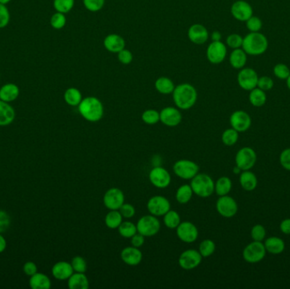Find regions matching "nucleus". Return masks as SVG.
Masks as SVG:
<instances>
[{
	"label": "nucleus",
	"instance_id": "1",
	"mask_svg": "<svg viewBox=\"0 0 290 289\" xmlns=\"http://www.w3.org/2000/svg\"><path fill=\"white\" fill-rule=\"evenodd\" d=\"M172 94L176 106L180 110H189L197 101V90L189 83H182L176 86Z\"/></svg>",
	"mask_w": 290,
	"mask_h": 289
},
{
	"label": "nucleus",
	"instance_id": "2",
	"mask_svg": "<svg viewBox=\"0 0 290 289\" xmlns=\"http://www.w3.org/2000/svg\"><path fill=\"white\" fill-rule=\"evenodd\" d=\"M77 107L80 115L89 122H97L104 116V105L99 98L93 96L82 98Z\"/></svg>",
	"mask_w": 290,
	"mask_h": 289
},
{
	"label": "nucleus",
	"instance_id": "3",
	"mask_svg": "<svg viewBox=\"0 0 290 289\" xmlns=\"http://www.w3.org/2000/svg\"><path fill=\"white\" fill-rule=\"evenodd\" d=\"M268 48V38L259 31L247 34L243 39L242 48L250 55H261L265 53Z\"/></svg>",
	"mask_w": 290,
	"mask_h": 289
},
{
	"label": "nucleus",
	"instance_id": "4",
	"mask_svg": "<svg viewBox=\"0 0 290 289\" xmlns=\"http://www.w3.org/2000/svg\"><path fill=\"white\" fill-rule=\"evenodd\" d=\"M194 194L200 198H208L215 192V183L212 177L206 173H198L190 183Z\"/></svg>",
	"mask_w": 290,
	"mask_h": 289
},
{
	"label": "nucleus",
	"instance_id": "5",
	"mask_svg": "<svg viewBox=\"0 0 290 289\" xmlns=\"http://www.w3.org/2000/svg\"><path fill=\"white\" fill-rule=\"evenodd\" d=\"M136 226L138 233L145 238L155 236L161 229V223L157 219V216H153L151 214L142 216Z\"/></svg>",
	"mask_w": 290,
	"mask_h": 289
},
{
	"label": "nucleus",
	"instance_id": "6",
	"mask_svg": "<svg viewBox=\"0 0 290 289\" xmlns=\"http://www.w3.org/2000/svg\"><path fill=\"white\" fill-rule=\"evenodd\" d=\"M267 250L262 242L254 241L249 244L243 251V258L246 262L256 264L265 258Z\"/></svg>",
	"mask_w": 290,
	"mask_h": 289
},
{
	"label": "nucleus",
	"instance_id": "7",
	"mask_svg": "<svg viewBox=\"0 0 290 289\" xmlns=\"http://www.w3.org/2000/svg\"><path fill=\"white\" fill-rule=\"evenodd\" d=\"M173 171L177 177L182 179L191 180L199 173L200 166L192 160H180L174 164Z\"/></svg>",
	"mask_w": 290,
	"mask_h": 289
},
{
	"label": "nucleus",
	"instance_id": "8",
	"mask_svg": "<svg viewBox=\"0 0 290 289\" xmlns=\"http://www.w3.org/2000/svg\"><path fill=\"white\" fill-rule=\"evenodd\" d=\"M257 155L256 151L250 147H244L237 153L235 163L242 171H248L253 168L257 163Z\"/></svg>",
	"mask_w": 290,
	"mask_h": 289
},
{
	"label": "nucleus",
	"instance_id": "9",
	"mask_svg": "<svg viewBox=\"0 0 290 289\" xmlns=\"http://www.w3.org/2000/svg\"><path fill=\"white\" fill-rule=\"evenodd\" d=\"M227 47L221 41H212L206 49V57L210 63L213 65L221 64L227 56Z\"/></svg>",
	"mask_w": 290,
	"mask_h": 289
},
{
	"label": "nucleus",
	"instance_id": "10",
	"mask_svg": "<svg viewBox=\"0 0 290 289\" xmlns=\"http://www.w3.org/2000/svg\"><path fill=\"white\" fill-rule=\"evenodd\" d=\"M216 208H217V212L220 214V216L225 217V218L234 217L238 212V209H239L236 200L228 195L220 196L219 199L217 200Z\"/></svg>",
	"mask_w": 290,
	"mask_h": 289
},
{
	"label": "nucleus",
	"instance_id": "11",
	"mask_svg": "<svg viewBox=\"0 0 290 289\" xmlns=\"http://www.w3.org/2000/svg\"><path fill=\"white\" fill-rule=\"evenodd\" d=\"M259 76L257 71L252 68H244L241 69L238 75V83L240 87L245 91H251L256 88L258 83Z\"/></svg>",
	"mask_w": 290,
	"mask_h": 289
},
{
	"label": "nucleus",
	"instance_id": "12",
	"mask_svg": "<svg viewBox=\"0 0 290 289\" xmlns=\"http://www.w3.org/2000/svg\"><path fill=\"white\" fill-rule=\"evenodd\" d=\"M202 256L199 250H188L181 254L178 259V263L183 270L190 271L200 266L202 261Z\"/></svg>",
	"mask_w": 290,
	"mask_h": 289
},
{
	"label": "nucleus",
	"instance_id": "13",
	"mask_svg": "<svg viewBox=\"0 0 290 289\" xmlns=\"http://www.w3.org/2000/svg\"><path fill=\"white\" fill-rule=\"evenodd\" d=\"M104 205L110 211H118L125 203L123 192L117 188H111L106 191L104 196Z\"/></svg>",
	"mask_w": 290,
	"mask_h": 289
},
{
	"label": "nucleus",
	"instance_id": "14",
	"mask_svg": "<svg viewBox=\"0 0 290 289\" xmlns=\"http://www.w3.org/2000/svg\"><path fill=\"white\" fill-rule=\"evenodd\" d=\"M147 208L149 213L155 216H164V215L171 210L169 200L163 196L152 197L149 199L147 204Z\"/></svg>",
	"mask_w": 290,
	"mask_h": 289
},
{
	"label": "nucleus",
	"instance_id": "15",
	"mask_svg": "<svg viewBox=\"0 0 290 289\" xmlns=\"http://www.w3.org/2000/svg\"><path fill=\"white\" fill-rule=\"evenodd\" d=\"M149 181L155 188H166L170 185L172 177L169 171L161 166L153 168L149 175Z\"/></svg>",
	"mask_w": 290,
	"mask_h": 289
},
{
	"label": "nucleus",
	"instance_id": "16",
	"mask_svg": "<svg viewBox=\"0 0 290 289\" xmlns=\"http://www.w3.org/2000/svg\"><path fill=\"white\" fill-rule=\"evenodd\" d=\"M177 230V235L181 241L186 244H192L196 241L199 237V231L196 226L190 222H181Z\"/></svg>",
	"mask_w": 290,
	"mask_h": 289
},
{
	"label": "nucleus",
	"instance_id": "17",
	"mask_svg": "<svg viewBox=\"0 0 290 289\" xmlns=\"http://www.w3.org/2000/svg\"><path fill=\"white\" fill-rule=\"evenodd\" d=\"M251 115L244 110L234 111L230 116V124L234 129L239 132H246L251 126Z\"/></svg>",
	"mask_w": 290,
	"mask_h": 289
},
{
	"label": "nucleus",
	"instance_id": "18",
	"mask_svg": "<svg viewBox=\"0 0 290 289\" xmlns=\"http://www.w3.org/2000/svg\"><path fill=\"white\" fill-rule=\"evenodd\" d=\"M183 119L182 114L178 108L166 107L160 112V121L166 126L175 127L181 123Z\"/></svg>",
	"mask_w": 290,
	"mask_h": 289
},
{
	"label": "nucleus",
	"instance_id": "19",
	"mask_svg": "<svg viewBox=\"0 0 290 289\" xmlns=\"http://www.w3.org/2000/svg\"><path fill=\"white\" fill-rule=\"evenodd\" d=\"M231 13L236 20L246 21L253 15V8L250 3L244 0H238L233 3Z\"/></svg>",
	"mask_w": 290,
	"mask_h": 289
},
{
	"label": "nucleus",
	"instance_id": "20",
	"mask_svg": "<svg viewBox=\"0 0 290 289\" xmlns=\"http://www.w3.org/2000/svg\"><path fill=\"white\" fill-rule=\"evenodd\" d=\"M189 39L193 43L197 45L204 44L207 42L209 38L208 30L206 26L201 24H194L189 28L188 31Z\"/></svg>",
	"mask_w": 290,
	"mask_h": 289
},
{
	"label": "nucleus",
	"instance_id": "21",
	"mask_svg": "<svg viewBox=\"0 0 290 289\" xmlns=\"http://www.w3.org/2000/svg\"><path fill=\"white\" fill-rule=\"evenodd\" d=\"M121 258L125 264L131 267H135L141 263L143 254L139 250V248L129 246L121 250Z\"/></svg>",
	"mask_w": 290,
	"mask_h": 289
},
{
	"label": "nucleus",
	"instance_id": "22",
	"mask_svg": "<svg viewBox=\"0 0 290 289\" xmlns=\"http://www.w3.org/2000/svg\"><path fill=\"white\" fill-rule=\"evenodd\" d=\"M104 46L105 49L110 53H117L126 48V42L121 35L111 33L104 38Z\"/></svg>",
	"mask_w": 290,
	"mask_h": 289
},
{
	"label": "nucleus",
	"instance_id": "23",
	"mask_svg": "<svg viewBox=\"0 0 290 289\" xmlns=\"http://www.w3.org/2000/svg\"><path fill=\"white\" fill-rule=\"evenodd\" d=\"M73 273L74 270L71 263L66 261H59L52 268V274L54 278L60 281L68 280Z\"/></svg>",
	"mask_w": 290,
	"mask_h": 289
},
{
	"label": "nucleus",
	"instance_id": "24",
	"mask_svg": "<svg viewBox=\"0 0 290 289\" xmlns=\"http://www.w3.org/2000/svg\"><path fill=\"white\" fill-rule=\"evenodd\" d=\"M15 112L9 103L0 99V126H5L14 121Z\"/></svg>",
	"mask_w": 290,
	"mask_h": 289
},
{
	"label": "nucleus",
	"instance_id": "25",
	"mask_svg": "<svg viewBox=\"0 0 290 289\" xmlns=\"http://www.w3.org/2000/svg\"><path fill=\"white\" fill-rule=\"evenodd\" d=\"M20 95V88L14 83H6L0 88V99L10 103Z\"/></svg>",
	"mask_w": 290,
	"mask_h": 289
},
{
	"label": "nucleus",
	"instance_id": "26",
	"mask_svg": "<svg viewBox=\"0 0 290 289\" xmlns=\"http://www.w3.org/2000/svg\"><path fill=\"white\" fill-rule=\"evenodd\" d=\"M240 183L244 190L251 192L257 188L258 181H257V176L254 174L252 171L248 170V171H243L240 173Z\"/></svg>",
	"mask_w": 290,
	"mask_h": 289
},
{
	"label": "nucleus",
	"instance_id": "27",
	"mask_svg": "<svg viewBox=\"0 0 290 289\" xmlns=\"http://www.w3.org/2000/svg\"><path fill=\"white\" fill-rule=\"evenodd\" d=\"M267 252L273 255L282 254L285 250V243L279 237H270L264 243Z\"/></svg>",
	"mask_w": 290,
	"mask_h": 289
},
{
	"label": "nucleus",
	"instance_id": "28",
	"mask_svg": "<svg viewBox=\"0 0 290 289\" xmlns=\"http://www.w3.org/2000/svg\"><path fill=\"white\" fill-rule=\"evenodd\" d=\"M68 287L71 289H87L89 281L85 273H75L68 279Z\"/></svg>",
	"mask_w": 290,
	"mask_h": 289
},
{
	"label": "nucleus",
	"instance_id": "29",
	"mask_svg": "<svg viewBox=\"0 0 290 289\" xmlns=\"http://www.w3.org/2000/svg\"><path fill=\"white\" fill-rule=\"evenodd\" d=\"M229 62L234 69H242L247 62V53L243 48H235L230 54Z\"/></svg>",
	"mask_w": 290,
	"mask_h": 289
},
{
	"label": "nucleus",
	"instance_id": "30",
	"mask_svg": "<svg viewBox=\"0 0 290 289\" xmlns=\"http://www.w3.org/2000/svg\"><path fill=\"white\" fill-rule=\"evenodd\" d=\"M174 82L172 79L168 78L166 76H161L155 81V87L158 93L165 95L172 94L175 89Z\"/></svg>",
	"mask_w": 290,
	"mask_h": 289
},
{
	"label": "nucleus",
	"instance_id": "31",
	"mask_svg": "<svg viewBox=\"0 0 290 289\" xmlns=\"http://www.w3.org/2000/svg\"><path fill=\"white\" fill-rule=\"evenodd\" d=\"M29 284L32 289H49L51 281L48 276L43 273H36L31 276Z\"/></svg>",
	"mask_w": 290,
	"mask_h": 289
},
{
	"label": "nucleus",
	"instance_id": "32",
	"mask_svg": "<svg viewBox=\"0 0 290 289\" xmlns=\"http://www.w3.org/2000/svg\"><path fill=\"white\" fill-rule=\"evenodd\" d=\"M64 99L70 106H78L82 100V93L76 87H69L64 93Z\"/></svg>",
	"mask_w": 290,
	"mask_h": 289
},
{
	"label": "nucleus",
	"instance_id": "33",
	"mask_svg": "<svg viewBox=\"0 0 290 289\" xmlns=\"http://www.w3.org/2000/svg\"><path fill=\"white\" fill-rule=\"evenodd\" d=\"M233 183L229 177H222L215 183V192L218 196L228 195L232 190Z\"/></svg>",
	"mask_w": 290,
	"mask_h": 289
},
{
	"label": "nucleus",
	"instance_id": "34",
	"mask_svg": "<svg viewBox=\"0 0 290 289\" xmlns=\"http://www.w3.org/2000/svg\"><path fill=\"white\" fill-rule=\"evenodd\" d=\"M249 99L251 104L255 107H262L267 102V94L265 91L260 89L259 87H256L251 90L249 95Z\"/></svg>",
	"mask_w": 290,
	"mask_h": 289
},
{
	"label": "nucleus",
	"instance_id": "35",
	"mask_svg": "<svg viewBox=\"0 0 290 289\" xmlns=\"http://www.w3.org/2000/svg\"><path fill=\"white\" fill-rule=\"evenodd\" d=\"M193 194H194V192H193L191 186L189 185V184H184V185L179 187V188L177 190L176 200L179 204L185 205L191 200Z\"/></svg>",
	"mask_w": 290,
	"mask_h": 289
},
{
	"label": "nucleus",
	"instance_id": "36",
	"mask_svg": "<svg viewBox=\"0 0 290 289\" xmlns=\"http://www.w3.org/2000/svg\"><path fill=\"white\" fill-rule=\"evenodd\" d=\"M122 222L123 217L119 211H110L104 218V223L110 229H117Z\"/></svg>",
	"mask_w": 290,
	"mask_h": 289
},
{
	"label": "nucleus",
	"instance_id": "37",
	"mask_svg": "<svg viewBox=\"0 0 290 289\" xmlns=\"http://www.w3.org/2000/svg\"><path fill=\"white\" fill-rule=\"evenodd\" d=\"M181 223L179 214L175 211L170 210L164 215V224L169 229H176Z\"/></svg>",
	"mask_w": 290,
	"mask_h": 289
},
{
	"label": "nucleus",
	"instance_id": "38",
	"mask_svg": "<svg viewBox=\"0 0 290 289\" xmlns=\"http://www.w3.org/2000/svg\"><path fill=\"white\" fill-rule=\"evenodd\" d=\"M121 237L125 239H131L133 235L138 233L137 226L131 222H122L117 228Z\"/></svg>",
	"mask_w": 290,
	"mask_h": 289
},
{
	"label": "nucleus",
	"instance_id": "39",
	"mask_svg": "<svg viewBox=\"0 0 290 289\" xmlns=\"http://www.w3.org/2000/svg\"><path fill=\"white\" fill-rule=\"evenodd\" d=\"M216 250V244L212 239H205L200 243L199 247V252L203 258H207L212 256Z\"/></svg>",
	"mask_w": 290,
	"mask_h": 289
},
{
	"label": "nucleus",
	"instance_id": "40",
	"mask_svg": "<svg viewBox=\"0 0 290 289\" xmlns=\"http://www.w3.org/2000/svg\"><path fill=\"white\" fill-rule=\"evenodd\" d=\"M75 0H54L53 5L56 12L67 14L73 8Z\"/></svg>",
	"mask_w": 290,
	"mask_h": 289
},
{
	"label": "nucleus",
	"instance_id": "41",
	"mask_svg": "<svg viewBox=\"0 0 290 289\" xmlns=\"http://www.w3.org/2000/svg\"><path fill=\"white\" fill-rule=\"evenodd\" d=\"M239 140V132L233 127L227 129L222 135V141L227 146H233Z\"/></svg>",
	"mask_w": 290,
	"mask_h": 289
},
{
	"label": "nucleus",
	"instance_id": "42",
	"mask_svg": "<svg viewBox=\"0 0 290 289\" xmlns=\"http://www.w3.org/2000/svg\"><path fill=\"white\" fill-rule=\"evenodd\" d=\"M50 25L55 30L64 28L66 25L65 14L60 12H55L50 18Z\"/></svg>",
	"mask_w": 290,
	"mask_h": 289
},
{
	"label": "nucleus",
	"instance_id": "43",
	"mask_svg": "<svg viewBox=\"0 0 290 289\" xmlns=\"http://www.w3.org/2000/svg\"><path fill=\"white\" fill-rule=\"evenodd\" d=\"M142 120L148 125H155L160 121V112L153 109L145 110L142 114Z\"/></svg>",
	"mask_w": 290,
	"mask_h": 289
},
{
	"label": "nucleus",
	"instance_id": "44",
	"mask_svg": "<svg viewBox=\"0 0 290 289\" xmlns=\"http://www.w3.org/2000/svg\"><path fill=\"white\" fill-rule=\"evenodd\" d=\"M71 264L73 268L74 273H85L87 271V262L82 256H75L71 260Z\"/></svg>",
	"mask_w": 290,
	"mask_h": 289
},
{
	"label": "nucleus",
	"instance_id": "45",
	"mask_svg": "<svg viewBox=\"0 0 290 289\" xmlns=\"http://www.w3.org/2000/svg\"><path fill=\"white\" fill-rule=\"evenodd\" d=\"M251 235L254 241L262 242L267 236V231L262 225H255L251 229Z\"/></svg>",
	"mask_w": 290,
	"mask_h": 289
},
{
	"label": "nucleus",
	"instance_id": "46",
	"mask_svg": "<svg viewBox=\"0 0 290 289\" xmlns=\"http://www.w3.org/2000/svg\"><path fill=\"white\" fill-rule=\"evenodd\" d=\"M82 2L88 11L98 12L104 8L105 0H82Z\"/></svg>",
	"mask_w": 290,
	"mask_h": 289
},
{
	"label": "nucleus",
	"instance_id": "47",
	"mask_svg": "<svg viewBox=\"0 0 290 289\" xmlns=\"http://www.w3.org/2000/svg\"><path fill=\"white\" fill-rule=\"evenodd\" d=\"M274 73L278 78L281 80H287L290 75V68L285 64H278L274 67Z\"/></svg>",
	"mask_w": 290,
	"mask_h": 289
},
{
	"label": "nucleus",
	"instance_id": "48",
	"mask_svg": "<svg viewBox=\"0 0 290 289\" xmlns=\"http://www.w3.org/2000/svg\"><path fill=\"white\" fill-rule=\"evenodd\" d=\"M243 38L240 34L233 33L230 34L228 37H227V44L228 47L235 49V48H240L242 47Z\"/></svg>",
	"mask_w": 290,
	"mask_h": 289
},
{
	"label": "nucleus",
	"instance_id": "49",
	"mask_svg": "<svg viewBox=\"0 0 290 289\" xmlns=\"http://www.w3.org/2000/svg\"><path fill=\"white\" fill-rule=\"evenodd\" d=\"M246 26L251 32H258L262 28V21L257 16H252L246 20Z\"/></svg>",
	"mask_w": 290,
	"mask_h": 289
},
{
	"label": "nucleus",
	"instance_id": "50",
	"mask_svg": "<svg viewBox=\"0 0 290 289\" xmlns=\"http://www.w3.org/2000/svg\"><path fill=\"white\" fill-rule=\"evenodd\" d=\"M10 20V14L5 4L0 3V29L4 28Z\"/></svg>",
	"mask_w": 290,
	"mask_h": 289
},
{
	"label": "nucleus",
	"instance_id": "51",
	"mask_svg": "<svg viewBox=\"0 0 290 289\" xmlns=\"http://www.w3.org/2000/svg\"><path fill=\"white\" fill-rule=\"evenodd\" d=\"M117 58L119 61L121 62L122 65H129L132 63L133 59V53L125 48L122 50L117 53Z\"/></svg>",
	"mask_w": 290,
	"mask_h": 289
},
{
	"label": "nucleus",
	"instance_id": "52",
	"mask_svg": "<svg viewBox=\"0 0 290 289\" xmlns=\"http://www.w3.org/2000/svg\"><path fill=\"white\" fill-rule=\"evenodd\" d=\"M118 211H120V213L121 214L122 217L126 218V219L132 218L136 213L134 206L130 205V204H127V203H124L123 205H121V208L119 209Z\"/></svg>",
	"mask_w": 290,
	"mask_h": 289
},
{
	"label": "nucleus",
	"instance_id": "53",
	"mask_svg": "<svg viewBox=\"0 0 290 289\" xmlns=\"http://www.w3.org/2000/svg\"><path fill=\"white\" fill-rule=\"evenodd\" d=\"M274 80L269 77V76H264L260 77L258 79V83H257V87H259L260 89L263 90V91H269L274 87Z\"/></svg>",
	"mask_w": 290,
	"mask_h": 289
},
{
	"label": "nucleus",
	"instance_id": "54",
	"mask_svg": "<svg viewBox=\"0 0 290 289\" xmlns=\"http://www.w3.org/2000/svg\"><path fill=\"white\" fill-rule=\"evenodd\" d=\"M10 226V217L5 211H0V233L8 230Z\"/></svg>",
	"mask_w": 290,
	"mask_h": 289
},
{
	"label": "nucleus",
	"instance_id": "55",
	"mask_svg": "<svg viewBox=\"0 0 290 289\" xmlns=\"http://www.w3.org/2000/svg\"><path fill=\"white\" fill-rule=\"evenodd\" d=\"M280 164L283 168L290 171V148L285 149L280 155Z\"/></svg>",
	"mask_w": 290,
	"mask_h": 289
},
{
	"label": "nucleus",
	"instance_id": "56",
	"mask_svg": "<svg viewBox=\"0 0 290 289\" xmlns=\"http://www.w3.org/2000/svg\"><path fill=\"white\" fill-rule=\"evenodd\" d=\"M23 272L25 273V275L29 276V277H31L33 276L34 274H36L37 273V267L35 263L31 262V261H28L26 262L24 267H23Z\"/></svg>",
	"mask_w": 290,
	"mask_h": 289
},
{
	"label": "nucleus",
	"instance_id": "57",
	"mask_svg": "<svg viewBox=\"0 0 290 289\" xmlns=\"http://www.w3.org/2000/svg\"><path fill=\"white\" fill-rule=\"evenodd\" d=\"M145 237L143 236L140 233H137L131 238V245L133 247L140 248L144 245Z\"/></svg>",
	"mask_w": 290,
	"mask_h": 289
},
{
	"label": "nucleus",
	"instance_id": "58",
	"mask_svg": "<svg viewBox=\"0 0 290 289\" xmlns=\"http://www.w3.org/2000/svg\"><path fill=\"white\" fill-rule=\"evenodd\" d=\"M280 230L284 234L290 235V219H285L280 223Z\"/></svg>",
	"mask_w": 290,
	"mask_h": 289
},
{
	"label": "nucleus",
	"instance_id": "59",
	"mask_svg": "<svg viewBox=\"0 0 290 289\" xmlns=\"http://www.w3.org/2000/svg\"><path fill=\"white\" fill-rule=\"evenodd\" d=\"M6 246H7V243H6L5 239L0 233V253H3L5 250Z\"/></svg>",
	"mask_w": 290,
	"mask_h": 289
},
{
	"label": "nucleus",
	"instance_id": "60",
	"mask_svg": "<svg viewBox=\"0 0 290 289\" xmlns=\"http://www.w3.org/2000/svg\"><path fill=\"white\" fill-rule=\"evenodd\" d=\"M211 37H212V41H215V42L216 41H221V39H222V34H221L220 31H215L212 32Z\"/></svg>",
	"mask_w": 290,
	"mask_h": 289
},
{
	"label": "nucleus",
	"instance_id": "61",
	"mask_svg": "<svg viewBox=\"0 0 290 289\" xmlns=\"http://www.w3.org/2000/svg\"><path fill=\"white\" fill-rule=\"evenodd\" d=\"M242 171V170H241L240 168H239V167H238L237 166H235V167L234 168V172L235 173V174H240Z\"/></svg>",
	"mask_w": 290,
	"mask_h": 289
},
{
	"label": "nucleus",
	"instance_id": "62",
	"mask_svg": "<svg viewBox=\"0 0 290 289\" xmlns=\"http://www.w3.org/2000/svg\"><path fill=\"white\" fill-rule=\"evenodd\" d=\"M11 0H0V3H2V4H8L9 2H10Z\"/></svg>",
	"mask_w": 290,
	"mask_h": 289
},
{
	"label": "nucleus",
	"instance_id": "63",
	"mask_svg": "<svg viewBox=\"0 0 290 289\" xmlns=\"http://www.w3.org/2000/svg\"><path fill=\"white\" fill-rule=\"evenodd\" d=\"M287 87L290 90V75L287 78Z\"/></svg>",
	"mask_w": 290,
	"mask_h": 289
}]
</instances>
